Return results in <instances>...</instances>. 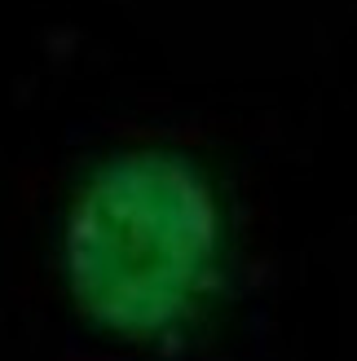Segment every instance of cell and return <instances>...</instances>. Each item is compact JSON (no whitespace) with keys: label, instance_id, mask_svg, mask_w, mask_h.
<instances>
[{"label":"cell","instance_id":"1","mask_svg":"<svg viewBox=\"0 0 357 361\" xmlns=\"http://www.w3.org/2000/svg\"><path fill=\"white\" fill-rule=\"evenodd\" d=\"M212 260V203L181 159L128 154L102 168L71 221V282L97 322L128 335L168 326Z\"/></svg>","mask_w":357,"mask_h":361}]
</instances>
